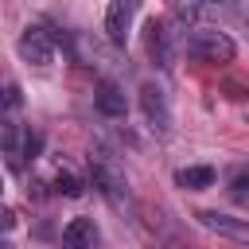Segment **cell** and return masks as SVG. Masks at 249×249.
<instances>
[{
	"label": "cell",
	"mask_w": 249,
	"mask_h": 249,
	"mask_svg": "<svg viewBox=\"0 0 249 249\" xmlns=\"http://www.w3.org/2000/svg\"><path fill=\"white\" fill-rule=\"evenodd\" d=\"M187 54L198 62H230L233 58V39L226 31H191L187 35Z\"/></svg>",
	"instance_id": "cell-1"
},
{
	"label": "cell",
	"mask_w": 249,
	"mask_h": 249,
	"mask_svg": "<svg viewBox=\"0 0 249 249\" xmlns=\"http://www.w3.org/2000/svg\"><path fill=\"white\" fill-rule=\"evenodd\" d=\"M198 222L230 241H241L249 245V218H230V214H218V210H198Z\"/></svg>",
	"instance_id": "cell-2"
},
{
	"label": "cell",
	"mask_w": 249,
	"mask_h": 249,
	"mask_svg": "<svg viewBox=\"0 0 249 249\" xmlns=\"http://www.w3.org/2000/svg\"><path fill=\"white\" fill-rule=\"evenodd\" d=\"M19 54H23L27 62H35V66H47V62L54 58V39H51L43 27H27V31L19 35Z\"/></svg>",
	"instance_id": "cell-3"
},
{
	"label": "cell",
	"mask_w": 249,
	"mask_h": 249,
	"mask_svg": "<svg viewBox=\"0 0 249 249\" xmlns=\"http://www.w3.org/2000/svg\"><path fill=\"white\" fill-rule=\"evenodd\" d=\"M132 8H136V0H109V8H105V31L117 47H124V39H128Z\"/></svg>",
	"instance_id": "cell-4"
},
{
	"label": "cell",
	"mask_w": 249,
	"mask_h": 249,
	"mask_svg": "<svg viewBox=\"0 0 249 249\" xmlns=\"http://www.w3.org/2000/svg\"><path fill=\"white\" fill-rule=\"evenodd\" d=\"M62 245L66 249H93L97 245V226L93 218H70L62 226Z\"/></svg>",
	"instance_id": "cell-5"
},
{
	"label": "cell",
	"mask_w": 249,
	"mask_h": 249,
	"mask_svg": "<svg viewBox=\"0 0 249 249\" xmlns=\"http://www.w3.org/2000/svg\"><path fill=\"white\" fill-rule=\"evenodd\" d=\"M93 105H97V113L101 117H124V93L113 86V82H101L97 86V93H93Z\"/></svg>",
	"instance_id": "cell-6"
},
{
	"label": "cell",
	"mask_w": 249,
	"mask_h": 249,
	"mask_svg": "<svg viewBox=\"0 0 249 249\" xmlns=\"http://www.w3.org/2000/svg\"><path fill=\"white\" fill-rule=\"evenodd\" d=\"M140 105H144V117L163 132V128H167V121H171V117H167V105H163V89L144 86V89H140Z\"/></svg>",
	"instance_id": "cell-7"
},
{
	"label": "cell",
	"mask_w": 249,
	"mask_h": 249,
	"mask_svg": "<svg viewBox=\"0 0 249 249\" xmlns=\"http://www.w3.org/2000/svg\"><path fill=\"white\" fill-rule=\"evenodd\" d=\"M175 183L183 187V191H206V187H214V167H179L175 171Z\"/></svg>",
	"instance_id": "cell-8"
},
{
	"label": "cell",
	"mask_w": 249,
	"mask_h": 249,
	"mask_svg": "<svg viewBox=\"0 0 249 249\" xmlns=\"http://www.w3.org/2000/svg\"><path fill=\"white\" fill-rule=\"evenodd\" d=\"M93 187L105 195V198H121V191H124V179L113 171V167H105V163H93Z\"/></svg>",
	"instance_id": "cell-9"
},
{
	"label": "cell",
	"mask_w": 249,
	"mask_h": 249,
	"mask_svg": "<svg viewBox=\"0 0 249 249\" xmlns=\"http://www.w3.org/2000/svg\"><path fill=\"white\" fill-rule=\"evenodd\" d=\"M144 31H148V54H152V58H156L160 66H167L171 51H167V31H163V23H156V19H152V23L144 27Z\"/></svg>",
	"instance_id": "cell-10"
},
{
	"label": "cell",
	"mask_w": 249,
	"mask_h": 249,
	"mask_svg": "<svg viewBox=\"0 0 249 249\" xmlns=\"http://www.w3.org/2000/svg\"><path fill=\"white\" fill-rule=\"evenodd\" d=\"M4 156H8V163H12V167H16V163H19V156H23V152H19V124H12V121L4 124Z\"/></svg>",
	"instance_id": "cell-11"
},
{
	"label": "cell",
	"mask_w": 249,
	"mask_h": 249,
	"mask_svg": "<svg viewBox=\"0 0 249 249\" xmlns=\"http://www.w3.org/2000/svg\"><path fill=\"white\" fill-rule=\"evenodd\" d=\"M54 191H58V195H66V198H78V195H82V183H78V175H70V171H58V179H54Z\"/></svg>",
	"instance_id": "cell-12"
},
{
	"label": "cell",
	"mask_w": 249,
	"mask_h": 249,
	"mask_svg": "<svg viewBox=\"0 0 249 249\" xmlns=\"http://www.w3.org/2000/svg\"><path fill=\"white\" fill-rule=\"evenodd\" d=\"M230 191H233V198L249 202V171H237V175H233V183H230Z\"/></svg>",
	"instance_id": "cell-13"
},
{
	"label": "cell",
	"mask_w": 249,
	"mask_h": 249,
	"mask_svg": "<svg viewBox=\"0 0 249 249\" xmlns=\"http://www.w3.org/2000/svg\"><path fill=\"white\" fill-rule=\"evenodd\" d=\"M198 12H202V0H179V4H175V16H179V19H195Z\"/></svg>",
	"instance_id": "cell-14"
},
{
	"label": "cell",
	"mask_w": 249,
	"mask_h": 249,
	"mask_svg": "<svg viewBox=\"0 0 249 249\" xmlns=\"http://www.w3.org/2000/svg\"><path fill=\"white\" fill-rule=\"evenodd\" d=\"M4 101H8V109H16L19 105V86H8V97Z\"/></svg>",
	"instance_id": "cell-15"
}]
</instances>
